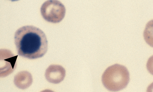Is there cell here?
Returning <instances> with one entry per match:
<instances>
[{
  "label": "cell",
  "mask_w": 153,
  "mask_h": 92,
  "mask_svg": "<svg viewBox=\"0 0 153 92\" xmlns=\"http://www.w3.org/2000/svg\"><path fill=\"white\" fill-rule=\"evenodd\" d=\"M15 43L18 54L24 58L34 59L46 52L48 43L46 35L39 28L32 25L21 27L16 32Z\"/></svg>",
  "instance_id": "obj_1"
},
{
  "label": "cell",
  "mask_w": 153,
  "mask_h": 92,
  "mask_svg": "<svg viewBox=\"0 0 153 92\" xmlns=\"http://www.w3.org/2000/svg\"><path fill=\"white\" fill-rule=\"evenodd\" d=\"M129 74L124 66L116 64L108 67L102 77L104 86L111 91H116L125 88L129 81Z\"/></svg>",
  "instance_id": "obj_2"
},
{
  "label": "cell",
  "mask_w": 153,
  "mask_h": 92,
  "mask_svg": "<svg viewBox=\"0 0 153 92\" xmlns=\"http://www.w3.org/2000/svg\"><path fill=\"white\" fill-rule=\"evenodd\" d=\"M66 9L64 5L57 0H48L42 5L40 12L44 19L48 22L56 23L64 18Z\"/></svg>",
  "instance_id": "obj_3"
},
{
  "label": "cell",
  "mask_w": 153,
  "mask_h": 92,
  "mask_svg": "<svg viewBox=\"0 0 153 92\" xmlns=\"http://www.w3.org/2000/svg\"><path fill=\"white\" fill-rule=\"evenodd\" d=\"M65 75V69L61 66L51 65L46 69L45 77L49 82L58 84L63 80Z\"/></svg>",
  "instance_id": "obj_4"
},
{
  "label": "cell",
  "mask_w": 153,
  "mask_h": 92,
  "mask_svg": "<svg viewBox=\"0 0 153 92\" xmlns=\"http://www.w3.org/2000/svg\"><path fill=\"white\" fill-rule=\"evenodd\" d=\"M30 74L27 71L19 73L15 77L14 82L19 88L25 89L31 84L32 79Z\"/></svg>",
  "instance_id": "obj_5"
},
{
  "label": "cell",
  "mask_w": 153,
  "mask_h": 92,
  "mask_svg": "<svg viewBox=\"0 0 153 92\" xmlns=\"http://www.w3.org/2000/svg\"><path fill=\"white\" fill-rule=\"evenodd\" d=\"M143 35L146 43L153 47V19L148 22L146 24Z\"/></svg>",
  "instance_id": "obj_6"
},
{
  "label": "cell",
  "mask_w": 153,
  "mask_h": 92,
  "mask_svg": "<svg viewBox=\"0 0 153 92\" xmlns=\"http://www.w3.org/2000/svg\"><path fill=\"white\" fill-rule=\"evenodd\" d=\"M146 67L149 72L153 75V55L148 59L146 64Z\"/></svg>",
  "instance_id": "obj_7"
},
{
  "label": "cell",
  "mask_w": 153,
  "mask_h": 92,
  "mask_svg": "<svg viewBox=\"0 0 153 92\" xmlns=\"http://www.w3.org/2000/svg\"><path fill=\"white\" fill-rule=\"evenodd\" d=\"M11 0V1H18L19 0Z\"/></svg>",
  "instance_id": "obj_8"
}]
</instances>
